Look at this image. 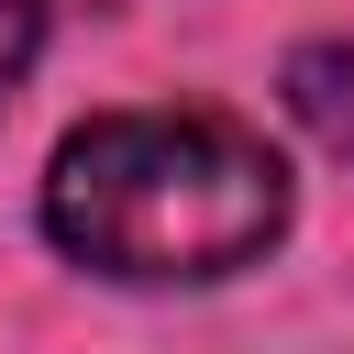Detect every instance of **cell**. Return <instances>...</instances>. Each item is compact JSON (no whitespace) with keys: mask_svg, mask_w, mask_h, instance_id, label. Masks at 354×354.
<instances>
[{"mask_svg":"<svg viewBox=\"0 0 354 354\" xmlns=\"http://www.w3.org/2000/svg\"><path fill=\"white\" fill-rule=\"evenodd\" d=\"M44 232L133 288L232 277L288 232V166L221 111H111L55 144Z\"/></svg>","mask_w":354,"mask_h":354,"instance_id":"1","label":"cell"},{"mask_svg":"<svg viewBox=\"0 0 354 354\" xmlns=\"http://www.w3.org/2000/svg\"><path fill=\"white\" fill-rule=\"evenodd\" d=\"M288 111L354 166V33H332V44H299L288 55Z\"/></svg>","mask_w":354,"mask_h":354,"instance_id":"2","label":"cell"},{"mask_svg":"<svg viewBox=\"0 0 354 354\" xmlns=\"http://www.w3.org/2000/svg\"><path fill=\"white\" fill-rule=\"evenodd\" d=\"M33 44H44V11H33V0H0V111H11V88L33 77Z\"/></svg>","mask_w":354,"mask_h":354,"instance_id":"3","label":"cell"}]
</instances>
